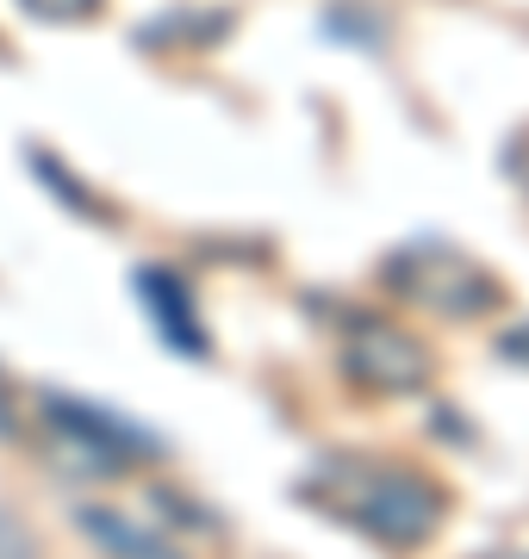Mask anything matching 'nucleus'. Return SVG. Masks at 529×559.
<instances>
[{"mask_svg": "<svg viewBox=\"0 0 529 559\" xmlns=\"http://www.w3.org/2000/svg\"><path fill=\"white\" fill-rule=\"evenodd\" d=\"M20 404H13V385H7V373H0V441H20Z\"/></svg>", "mask_w": 529, "mask_h": 559, "instance_id": "10", "label": "nucleus"}, {"mask_svg": "<svg viewBox=\"0 0 529 559\" xmlns=\"http://www.w3.org/2000/svg\"><path fill=\"white\" fill-rule=\"evenodd\" d=\"M505 355H510V360H529V330H510V336H505Z\"/></svg>", "mask_w": 529, "mask_h": 559, "instance_id": "11", "label": "nucleus"}, {"mask_svg": "<svg viewBox=\"0 0 529 559\" xmlns=\"http://www.w3.org/2000/svg\"><path fill=\"white\" fill-rule=\"evenodd\" d=\"M44 436L57 454L62 473L75 479H125L138 460H156L163 441L150 436L143 423L106 411V404L69 399V392H44Z\"/></svg>", "mask_w": 529, "mask_h": 559, "instance_id": "2", "label": "nucleus"}, {"mask_svg": "<svg viewBox=\"0 0 529 559\" xmlns=\"http://www.w3.org/2000/svg\"><path fill=\"white\" fill-rule=\"evenodd\" d=\"M131 293H138L150 330L163 336V348H175L187 360L212 355V336H205V323H200V299H193V286L168 261H143L138 274H131Z\"/></svg>", "mask_w": 529, "mask_h": 559, "instance_id": "5", "label": "nucleus"}, {"mask_svg": "<svg viewBox=\"0 0 529 559\" xmlns=\"http://www.w3.org/2000/svg\"><path fill=\"white\" fill-rule=\"evenodd\" d=\"M75 528H82V540H94L106 559H187L156 522L125 516L113 503H75Z\"/></svg>", "mask_w": 529, "mask_h": 559, "instance_id": "6", "label": "nucleus"}, {"mask_svg": "<svg viewBox=\"0 0 529 559\" xmlns=\"http://www.w3.org/2000/svg\"><path fill=\"white\" fill-rule=\"evenodd\" d=\"M387 286L418 311H436L448 323H473L505 305V286L480 267L473 255H461L455 242H405L399 255H387Z\"/></svg>", "mask_w": 529, "mask_h": 559, "instance_id": "3", "label": "nucleus"}, {"mask_svg": "<svg viewBox=\"0 0 529 559\" xmlns=\"http://www.w3.org/2000/svg\"><path fill=\"white\" fill-rule=\"evenodd\" d=\"M299 498L349 528H362L367 540H380L392 554L430 547L448 522V491L411 460H318L299 479Z\"/></svg>", "mask_w": 529, "mask_h": 559, "instance_id": "1", "label": "nucleus"}, {"mask_svg": "<svg viewBox=\"0 0 529 559\" xmlns=\"http://www.w3.org/2000/svg\"><path fill=\"white\" fill-rule=\"evenodd\" d=\"M32 20H50V25H82V20H94L106 0H20Z\"/></svg>", "mask_w": 529, "mask_h": 559, "instance_id": "8", "label": "nucleus"}, {"mask_svg": "<svg viewBox=\"0 0 529 559\" xmlns=\"http://www.w3.org/2000/svg\"><path fill=\"white\" fill-rule=\"evenodd\" d=\"M0 559H44L38 535H32V528H25L7 503H0Z\"/></svg>", "mask_w": 529, "mask_h": 559, "instance_id": "9", "label": "nucleus"}, {"mask_svg": "<svg viewBox=\"0 0 529 559\" xmlns=\"http://www.w3.org/2000/svg\"><path fill=\"white\" fill-rule=\"evenodd\" d=\"M231 32V13H212V25H187V13H163V25H143L138 44H150V50H163L168 38H181V44H212Z\"/></svg>", "mask_w": 529, "mask_h": 559, "instance_id": "7", "label": "nucleus"}, {"mask_svg": "<svg viewBox=\"0 0 529 559\" xmlns=\"http://www.w3.org/2000/svg\"><path fill=\"white\" fill-rule=\"evenodd\" d=\"M343 380L374 392V399H411L424 392L430 373H436V355H430L424 336H411L405 323L374 318V311H349L343 323Z\"/></svg>", "mask_w": 529, "mask_h": 559, "instance_id": "4", "label": "nucleus"}]
</instances>
